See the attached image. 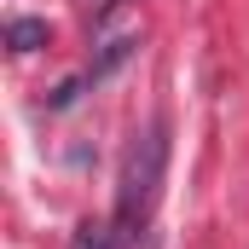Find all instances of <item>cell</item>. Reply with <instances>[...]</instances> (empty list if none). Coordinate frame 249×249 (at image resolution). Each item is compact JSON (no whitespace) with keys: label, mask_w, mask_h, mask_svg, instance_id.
<instances>
[{"label":"cell","mask_w":249,"mask_h":249,"mask_svg":"<svg viewBox=\"0 0 249 249\" xmlns=\"http://www.w3.org/2000/svg\"><path fill=\"white\" fill-rule=\"evenodd\" d=\"M162 162H168V139H162V122H151L127 145V162H122V191H116V232L122 238H133L151 220L157 191H162Z\"/></svg>","instance_id":"6da1fadb"},{"label":"cell","mask_w":249,"mask_h":249,"mask_svg":"<svg viewBox=\"0 0 249 249\" xmlns=\"http://www.w3.org/2000/svg\"><path fill=\"white\" fill-rule=\"evenodd\" d=\"M6 47L12 53H41L47 47V18H12L6 23Z\"/></svg>","instance_id":"7a4b0ae2"},{"label":"cell","mask_w":249,"mask_h":249,"mask_svg":"<svg viewBox=\"0 0 249 249\" xmlns=\"http://www.w3.org/2000/svg\"><path fill=\"white\" fill-rule=\"evenodd\" d=\"M116 220H81L75 232H70V249H116Z\"/></svg>","instance_id":"3957f363"}]
</instances>
